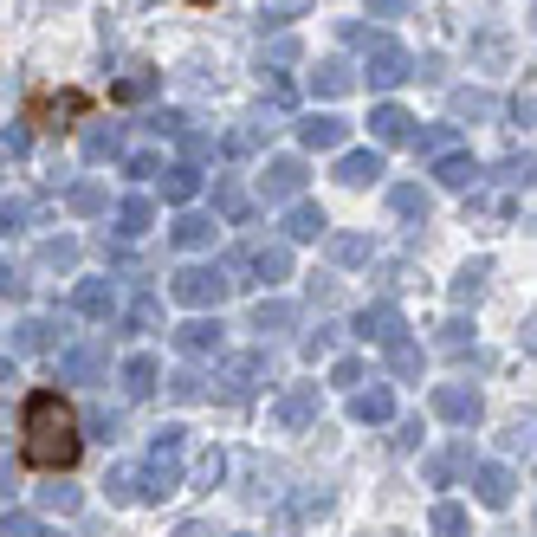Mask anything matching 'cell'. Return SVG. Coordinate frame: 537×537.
<instances>
[{"instance_id": "2", "label": "cell", "mask_w": 537, "mask_h": 537, "mask_svg": "<svg viewBox=\"0 0 537 537\" xmlns=\"http://www.w3.org/2000/svg\"><path fill=\"white\" fill-rule=\"evenodd\" d=\"M195 7H208V0H195Z\"/></svg>"}, {"instance_id": "1", "label": "cell", "mask_w": 537, "mask_h": 537, "mask_svg": "<svg viewBox=\"0 0 537 537\" xmlns=\"http://www.w3.org/2000/svg\"><path fill=\"white\" fill-rule=\"evenodd\" d=\"M85 453V434H78V415L59 402L52 389H39L26 402V440H20V460L33 473H65V466Z\"/></svg>"}]
</instances>
